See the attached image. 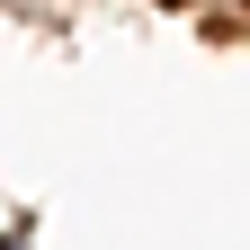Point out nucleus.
Wrapping results in <instances>:
<instances>
[{
	"instance_id": "1",
	"label": "nucleus",
	"mask_w": 250,
	"mask_h": 250,
	"mask_svg": "<svg viewBox=\"0 0 250 250\" xmlns=\"http://www.w3.org/2000/svg\"><path fill=\"white\" fill-rule=\"evenodd\" d=\"M161 9H188V0H161Z\"/></svg>"
}]
</instances>
